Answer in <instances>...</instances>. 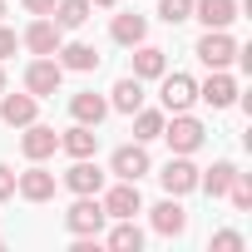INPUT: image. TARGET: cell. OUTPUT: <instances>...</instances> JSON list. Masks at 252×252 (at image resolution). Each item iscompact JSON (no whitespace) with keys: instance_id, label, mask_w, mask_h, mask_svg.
Segmentation results:
<instances>
[{"instance_id":"4316f807","label":"cell","mask_w":252,"mask_h":252,"mask_svg":"<svg viewBox=\"0 0 252 252\" xmlns=\"http://www.w3.org/2000/svg\"><path fill=\"white\" fill-rule=\"evenodd\" d=\"M158 15L168 25H183V20H193V0H158Z\"/></svg>"},{"instance_id":"4dcf8cb0","label":"cell","mask_w":252,"mask_h":252,"mask_svg":"<svg viewBox=\"0 0 252 252\" xmlns=\"http://www.w3.org/2000/svg\"><path fill=\"white\" fill-rule=\"evenodd\" d=\"M15 45H20V40H15V30H5V25H0V60H5V55H15Z\"/></svg>"},{"instance_id":"f546056e","label":"cell","mask_w":252,"mask_h":252,"mask_svg":"<svg viewBox=\"0 0 252 252\" xmlns=\"http://www.w3.org/2000/svg\"><path fill=\"white\" fill-rule=\"evenodd\" d=\"M5 198H15V173L0 163V203H5Z\"/></svg>"},{"instance_id":"7c38bea8","label":"cell","mask_w":252,"mask_h":252,"mask_svg":"<svg viewBox=\"0 0 252 252\" xmlns=\"http://www.w3.org/2000/svg\"><path fill=\"white\" fill-rule=\"evenodd\" d=\"M35 109L40 99L25 89V94H0V119L10 124V129H25V124H35Z\"/></svg>"},{"instance_id":"2e32d148","label":"cell","mask_w":252,"mask_h":252,"mask_svg":"<svg viewBox=\"0 0 252 252\" xmlns=\"http://www.w3.org/2000/svg\"><path fill=\"white\" fill-rule=\"evenodd\" d=\"M193 15L208 25V30H227L237 20V0H193Z\"/></svg>"},{"instance_id":"6da1fadb","label":"cell","mask_w":252,"mask_h":252,"mask_svg":"<svg viewBox=\"0 0 252 252\" xmlns=\"http://www.w3.org/2000/svg\"><path fill=\"white\" fill-rule=\"evenodd\" d=\"M109 222V213H104V203H99V193H79V203L64 213V227L74 232V237H99V227Z\"/></svg>"},{"instance_id":"5b68a950","label":"cell","mask_w":252,"mask_h":252,"mask_svg":"<svg viewBox=\"0 0 252 252\" xmlns=\"http://www.w3.org/2000/svg\"><path fill=\"white\" fill-rule=\"evenodd\" d=\"M158 183H163V193H168V198H183V193H193V188H198V168H193V158H188V154H173V158L163 163Z\"/></svg>"},{"instance_id":"83f0119b","label":"cell","mask_w":252,"mask_h":252,"mask_svg":"<svg viewBox=\"0 0 252 252\" xmlns=\"http://www.w3.org/2000/svg\"><path fill=\"white\" fill-rule=\"evenodd\" d=\"M227 198H232V208H237V213H247V208H252V178H247V173H237V178H232V188H227Z\"/></svg>"},{"instance_id":"7a4b0ae2","label":"cell","mask_w":252,"mask_h":252,"mask_svg":"<svg viewBox=\"0 0 252 252\" xmlns=\"http://www.w3.org/2000/svg\"><path fill=\"white\" fill-rule=\"evenodd\" d=\"M158 139H168V149H173V154H198V149H203V139H208V129H203V124H198L188 109H183V114H173V124L163 119V134H158Z\"/></svg>"},{"instance_id":"d6a6232c","label":"cell","mask_w":252,"mask_h":252,"mask_svg":"<svg viewBox=\"0 0 252 252\" xmlns=\"http://www.w3.org/2000/svg\"><path fill=\"white\" fill-rule=\"evenodd\" d=\"M89 5H119V0H89Z\"/></svg>"},{"instance_id":"9a60e30c","label":"cell","mask_w":252,"mask_h":252,"mask_svg":"<svg viewBox=\"0 0 252 252\" xmlns=\"http://www.w3.org/2000/svg\"><path fill=\"white\" fill-rule=\"evenodd\" d=\"M154 232H163V237H183V232H188V213H183L178 198H163V203L154 208Z\"/></svg>"},{"instance_id":"d6986e66","label":"cell","mask_w":252,"mask_h":252,"mask_svg":"<svg viewBox=\"0 0 252 252\" xmlns=\"http://www.w3.org/2000/svg\"><path fill=\"white\" fill-rule=\"evenodd\" d=\"M109 35H114V45H129V50H134V45H144V35H149V20H144V15H134V10H129V15H114Z\"/></svg>"},{"instance_id":"ba28073f","label":"cell","mask_w":252,"mask_h":252,"mask_svg":"<svg viewBox=\"0 0 252 252\" xmlns=\"http://www.w3.org/2000/svg\"><path fill=\"white\" fill-rule=\"evenodd\" d=\"M149 168H154V163H149V149H144V144H124V149H114V158H109V173H114V178H129V183H139Z\"/></svg>"},{"instance_id":"d590c367","label":"cell","mask_w":252,"mask_h":252,"mask_svg":"<svg viewBox=\"0 0 252 252\" xmlns=\"http://www.w3.org/2000/svg\"><path fill=\"white\" fill-rule=\"evenodd\" d=\"M0 247H5V237H0Z\"/></svg>"},{"instance_id":"9c48e42d","label":"cell","mask_w":252,"mask_h":252,"mask_svg":"<svg viewBox=\"0 0 252 252\" xmlns=\"http://www.w3.org/2000/svg\"><path fill=\"white\" fill-rule=\"evenodd\" d=\"M158 79H163V94H158V99H163V109H168V114H183V109H193V99H198V84H193L188 74H168V69H163Z\"/></svg>"},{"instance_id":"ac0fdd59","label":"cell","mask_w":252,"mask_h":252,"mask_svg":"<svg viewBox=\"0 0 252 252\" xmlns=\"http://www.w3.org/2000/svg\"><path fill=\"white\" fill-rule=\"evenodd\" d=\"M60 149H64L69 158H94V149H99V134L89 129V124H74V129H64V134H60Z\"/></svg>"},{"instance_id":"f1b7e54d","label":"cell","mask_w":252,"mask_h":252,"mask_svg":"<svg viewBox=\"0 0 252 252\" xmlns=\"http://www.w3.org/2000/svg\"><path fill=\"white\" fill-rule=\"evenodd\" d=\"M213 252H242V232H232V227H222V232H213V242H208Z\"/></svg>"},{"instance_id":"cb8c5ba5","label":"cell","mask_w":252,"mask_h":252,"mask_svg":"<svg viewBox=\"0 0 252 252\" xmlns=\"http://www.w3.org/2000/svg\"><path fill=\"white\" fill-rule=\"evenodd\" d=\"M232 178H237V163H227V158H222V163H213L208 173H198V188H208L213 198H222V193L232 188Z\"/></svg>"},{"instance_id":"8fae6325","label":"cell","mask_w":252,"mask_h":252,"mask_svg":"<svg viewBox=\"0 0 252 252\" xmlns=\"http://www.w3.org/2000/svg\"><path fill=\"white\" fill-rule=\"evenodd\" d=\"M20 149H25V158H30V163H45V158L60 149V134L50 129V124H25V139H20Z\"/></svg>"},{"instance_id":"277c9868","label":"cell","mask_w":252,"mask_h":252,"mask_svg":"<svg viewBox=\"0 0 252 252\" xmlns=\"http://www.w3.org/2000/svg\"><path fill=\"white\" fill-rule=\"evenodd\" d=\"M208 69H227L232 60H237V40L227 35V30H208L203 40H198V50H193Z\"/></svg>"},{"instance_id":"30bf717a","label":"cell","mask_w":252,"mask_h":252,"mask_svg":"<svg viewBox=\"0 0 252 252\" xmlns=\"http://www.w3.org/2000/svg\"><path fill=\"white\" fill-rule=\"evenodd\" d=\"M20 45H25L30 55H55V50L64 45V30H60L55 20H45V15H40V20H35L25 35H20Z\"/></svg>"},{"instance_id":"d4e9b609","label":"cell","mask_w":252,"mask_h":252,"mask_svg":"<svg viewBox=\"0 0 252 252\" xmlns=\"http://www.w3.org/2000/svg\"><path fill=\"white\" fill-rule=\"evenodd\" d=\"M109 247H114V252H139V247H144L139 222H134V218H119V227L109 232Z\"/></svg>"},{"instance_id":"3957f363","label":"cell","mask_w":252,"mask_h":252,"mask_svg":"<svg viewBox=\"0 0 252 252\" xmlns=\"http://www.w3.org/2000/svg\"><path fill=\"white\" fill-rule=\"evenodd\" d=\"M60 84H64V64H60L55 55H40V60L25 69V89H30L35 99H50V94H60Z\"/></svg>"},{"instance_id":"836d02e7","label":"cell","mask_w":252,"mask_h":252,"mask_svg":"<svg viewBox=\"0 0 252 252\" xmlns=\"http://www.w3.org/2000/svg\"><path fill=\"white\" fill-rule=\"evenodd\" d=\"M0 94H5V69H0Z\"/></svg>"},{"instance_id":"484cf974","label":"cell","mask_w":252,"mask_h":252,"mask_svg":"<svg viewBox=\"0 0 252 252\" xmlns=\"http://www.w3.org/2000/svg\"><path fill=\"white\" fill-rule=\"evenodd\" d=\"M158 134H163V114H158V109H134V139L149 144V139H158Z\"/></svg>"},{"instance_id":"4fadbf2b","label":"cell","mask_w":252,"mask_h":252,"mask_svg":"<svg viewBox=\"0 0 252 252\" xmlns=\"http://www.w3.org/2000/svg\"><path fill=\"white\" fill-rule=\"evenodd\" d=\"M69 114H74V124H89V129H99L104 114H109V99H104V94H94V89H84V94H74V99H69Z\"/></svg>"},{"instance_id":"603a6c76","label":"cell","mask_w":252,"mask_h":252,"mask_svg":"<svg viewBox=\"0 0 252 252\" xmlns=\"http://www.w3.org/2000/svg\"><path fill=\"white\" fill-rule=\"evenodd\" d=\"M89 10H94L89 0H55V10H50V15H55L60 30H79V25L89 20Z\"/></svg>"},{"instance_id":"1f68e13d","label":"cell","mask_w":252,"mask_h":252,"mask_svg":"<svg viewBox=\"0 0 252 252\" xmlns=\"http://www.w3.org/2000/svg\"><path fill=\"white\" fill-rule=\"evenodd\" d=\"M20 5H25L30 15H50V10H55V0H20Z\"/></svg>"},{"instance_id":"44dd1931","label":"cell","mask_w":252,"mask_h":252,"mask_svg":"<svg viewBox=\"0 0 252 252\" xmlns=\"http://www.w3.org/2000/svg\"><path fill=\"white\" fill-rule=\"evenodd\" d=\"M109 109H119V114H134V109H144V79L124 74V79L114 84V99H109Z\"/></svg>"},{"instance_id":"5bb4252c","label":"cell","mask_w":252,"mask_h":252,"mask_svg":"<svg viewBox=\"0 0 252 252\" xmlns=\"http://www.w3.org/2000/svg\"><path fill=\"white\" fill-rule=\"evenodd\" d=\"M198 99H203V104H213V109L237 104V84H232V74L213 69V74H208V84H198Z\"/></svg>"},{"instance_id":"e0dca14e","label":"cell","mask_w":252,"mask_h":252,"mask_svg":"<svg viewBox=\"0 0 252 252\" xmlns=\"http://www.w3.org/2000/svg\"><path fill=\"white\" fill-rule=\"evenodd\" d=\"M64 188L79 198V193H99L104 188V173H99V163H89V158H74V168L64 173Z\"/></svg>"},{"instance_id":"7402d4cb","label":"cell","mask_w":252,"mask_h":252,"mask_svg":"<svg viewBox=\"0 0 252 252\" xmlns=\"http://www.w3.org/2000/svg\"><path fill=\"white\" fill-rule=\"evenodd\" d=\"M163 69H168V60L158 45H134V79H158Z\"/></svg>"},{"instance_id":"e575fe53","label":"cell","mask_w":252,"mask_h":252,"mask_svg":"<svg viewBox=\"0 0 252 252\" xmlns=\"http://www.w3.org/2000/svg\"><path fill=\"white\" fill-rule=\"evenodd\" d=\"M0 15H5V0H0Z\"/></svg>"},{"instance_id":"8992f818","label":"cell","mask_w":252,"mask_h":252,"mask_svg":"<svg viewBox=\"0 0 252 252\" xmlns=\"http://www.w3.org/2000/svg\"><path fill=\"white\" fill-rule=\"evenodd\" d=\"M55 188H60V178L50 173V168H25V173H15V193L25 198V203H50L55 198Z\"/></svg>"},{"instance_id":"ffe728a7","label":"cell","mask_w":252,"mask_h":252,"mask_svg":"<svg viewBox=\"0 0 252 252\" xmlns=\"http://www.w3.org/2000/svg\"><path fill=\"white\" fill-rule=\"evenodd\" d=\"M55 55H60V64H64V69H74V74L99 69V50H94V45H79V40H74V45H60Z\"/></svg>"},{"instance_id":"52a82bcc","label":"cell","mask_w":252,"mask_h":252,"mask_svg":"<svg viewBox=\"0 0 252 252\" xmlns=\"http://www.w3.org/2000/svg\"><path fill=\"white\" fill-rule=\"evenodd\" d=\"M99 203H104V213H109L114 222H119V218H134V213H144L139 183H129V178H119V183H114V188H109V193H104Z\"/></svg>"}]
</instances>
